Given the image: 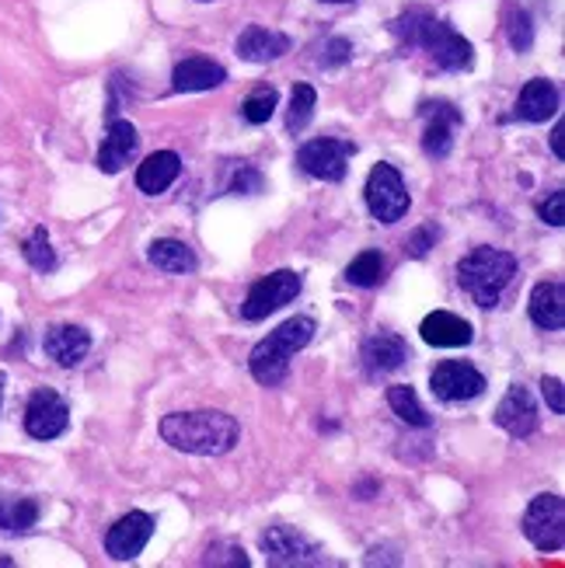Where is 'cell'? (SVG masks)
<instances>
[{
    "label": "cell",
    "mask_w": 565,
    "mask_h": 568,
    "mask_svg": "<svg viewBox=\"0 0 565 568\" xmlns=\"http://www.w3.org/2000/svg\"><path fill=\"white\" fill-rule=\"evenodd\" d=\"M541 394H544V402L552 405L555 415L565 412V394H562V381H558V376H544V381H541Z\"/></svg>",
    "instance_id": "36"
},
{
    "label": "cell",
    "mask_w": 565,
    "mask_h": 568,
    "mask_svg": "<svg viewBox=\"0 0 565 568\" xmlns=\"http://www.w3.org/2000/svg\"><path fill=\"white\" fill-rule=\"evenodd\" d=\"M25 259L35 272H53L56 269V251L50 244V234H46V227H35L29 241H25Z\"/></svg>",
    "instance_id": "30"
},
{
    "label": "cell",
    "mask_w": 565,
    "mask_h": 568,
    "mask_svg": "<svg viewBox=\"0 0 565 568\" xmlns=\"http://www.w3.org/2000/svg\"><path fill=\"white\" fill-rule=\"evenodd\" d=\"M433 244H436V227H419L415 234L409 238V244H405V248H409V255L423 259V255H426V251H430Z\"/></svg>",
    "instance_id": "34"
},
{
    "label": "cell",
    "mask_w": 565,
    "mask_h": 568,
    "mask_svg": "<svg viewBox=\"0 0 565 568\" xmlns=\"http://www.w3.org/2000/svg\"><path fill=\"white\" fill-rule=\"evenodd\" d=\"M346 280L352 286H377L384 280V255L381 251H363V255H356L346 269Z\"/></svg>",
    "instance_id": "27"
},
{
    "label": "cell",
    "mask_w": 565,
    "mask_h": 568,
    "mask_svg": "<svg viewBox=\"0 0 565 568\" xmlns=\"http://www.w3.org/2000/svg\"><path fill=\"white\" fill-rule=\"evenodd\" d=\"M0 402H4V387H0Z\"/></svg>",
    "instance_id": "40"
},
{
    "label": "cell",
    "mask_w": 565,
    "mask_h": 568,
    "mask_svg": "<svg viewBox=\"0 0 565 568\" xmlns=\"http://www.w3.org/2000/svg\"><path fill=\"white\" fill-rule=\"evenodd\" d=\"M154 534V520L133 510V513H126L122 520L112 523V531L105 534V551H109L116 561H133L143 548H146V540H151Z\"/></svg>",
    "instance_id": "12"
},
{
    "label": "cell",
    "mask_w": 565,
    "mask_h": 568,
    "mask_svg": "<svg viewBox=\"0 0 565 568\" xmlns=\"http://www.w3.org/2000/svg\"><path fill=\"white\" fill-rule=\"evenodd\" d=\"M70 423V408L67 402L50 391V387H39L29 397V408H25V433L32 439H56Z\"/></svg>",
    "instance_id": "10"
},
{
    "label": "cell",
    "mask_w": 565,
    "mask_h": 568,
    "mask_svg": "<svg viewBox=\"0 0 565 568\" xmlns=\"http://www.w3.org/2000/svg\"><path fill=\"white\" fill-rule=\"evenodd\" d=\"M301 276L293 269H280V272H269V276H262L256 286L248 290V297L241 304V318L245 321H262L269 318L272 310L286 307L293 297L301 293Z\"/></svg>",
    "instance_id": "6"
},
{
    "label": "cell",
    "mask_w": 565,
    "mask_h": 568,
    "mask_svg": "<svg viewBox=\"0 0 565 568\" xmlns=\"http://www.w3.org/2000/svg\"><path fill=\"white\" fill-rule=\"evenodd\" d=\"M352 154H356V143L352 140L322 136V140H307L301 146V151H297V164H301V172H307L311 178L343 182Z\"/></svg>",
    "instance_id": "8"
},
{
    "label": "cell",
    "mask_w": 565,
    "mask_h": 568,
    "mask_svg": "<svg viewBox=\"0 0 565 568\" xmlns=\"http://www.w3.org/2000/svg\"><path fill=\"white\" fill-rule=\"evenodd\" d=\"M430 387L436 397H444V402H471V397L486 391V376H481L471 363L447 360L433 370Z\"/></svg>",
    "instance_id": "11"
},
{
    "label": "cell",
    "mask_w": 565,
    "mask_h": 568,
    "mask_svg": "<svg viewBox=\"0 0 565 568\" xmlns=\"http://www.w3.org/2000/svg\"><path fill=\"white\" fill-rule=\"evenodd\" d=\"M224 80H227V70L220 67V63L206 59V56H188L175 67L172 88L175 91H214Z\"/></svg>",
    "instance_id": "20"
},
{
    "label": "cell",
    "mask_w": 565,
    "mask_h": 568,
    "mask_svg": "<svg viewBox=\"0 0 565 568\" xmlns=\"http://www.w3.org/2000/svg\"><path fill=\"white\" fill-rule=\"evenodd\" d=\"M537 217L548 227H562L565 223V193H562V188H555V193L537 206Z\"/></svg>",
    "instance_id": "33"
},
{
    "label": "cell",
    "mask_w": 565,
    "mask_h": 568,
    "mask_svg": "<svg viewBox=\"0 0 565 568\" xmlns=\"http://www.w3.org/2000/svg\"><path fill=\"white\" fill-rule=\"evenodd\" d=\"M42 346H46V356L53 363L77 367L91 349V335L84 331L80 325H56V328L46 331V342H42Z\"/></svg>",
    "instance_id": "18"
},
{
    "label": "cell",
    "mask_w": 565,
    "mask_h": 568,
    "mask_svg": "<svg viewBox=\"0 0 565 568\" xmlns=\"http://www.w3.org/2000/svg\"><path fill=\"white\" fill-rule=\"evenodd\" d=\"M161 436L167 447H175L182 454H196V457H217L227 454L238 444L241 426L235 415L227 412H172L161 418Z\"/></svg>",
    "instance_id": "1"
},
{
    "label": "cell",
    "mask_w": 565,
    "mask_h": 568,
    "mask_svg": "<svg viewBox=\"0 0 565 568\" xmlns=\"http://www.w3.org/2000/svg\"><path fill=\"white\" fill-rule=\"evenodd\" d=\"M552 151L558 161L565 157V125L562 122H555V130H552Z\"/></svg>",
    "instance_id": "38"
},
{
    "label": "cell",
    "mask_w": 565,
    "mask_h": 568,
    "mask_svg": "<svg viewBox=\"0 0 565 568\" xmlns=\"http://www.w3.org/2000/svg\"><path fill=\"white\" fill-rule=\"evenodd\" d=\"M314 331H318V325H314L311 318H290L276 331H269V339H262L248 356L251 376L265 387L283 384L286 373H290V360L314 339Z\"/></svg>",
    "instance_id": "3"
},
{
    "label": "cell",
    "mask_w": 565,
    "mask_h": 568,
    "mask_svg": "<svg viewBox=\"0 0 565 568\" xmlns=\"http://www.w3.org/2000/svg\"><path fill=\"white\" fill-rule=\"evenodd\" d=\"M531 321L544 331H558L565 325V286L562 280H548V283H537L531 293Z\"/></svg>",
    "instance_id": "19"
},
{
    "label": "cell",
    "mask_w": 565,
    "mask_h": 568,
    "mask_svg": "<svg viewBox=\"0 0 565 568\" xmlns=\"http://www.w3.org/2000/svg\"><path fill=\"white\" fill-rule=\"evenodd\" d=\"M137 130H133V122H126V119H112L109 122V133H105L101 140V151H98V167L105 175H119L126 164H130V157L137 154Z\"/></svg>",
    "instance_id": "15"
},
{
    "label": "cell",
    "mask_w": 565,
    "mask_h": 568,
    "mask_svg": "<svg viewBox=\"0 0 565 568\" xmlns=\"http://www.w3.org/2000/svg\"><path fill=\"white\" fill-rule=\"evenodd\" d=\"M276 105H280L276 88H269V84H262V88H256V91H251V95L245 98L241 116H245L251 125H262V122L272 119V112H276Z\"/></svg>",
    "instance_id": "29"
},
{
    "label": "cell",
    "mask_w": 565,
    "mask_h": 568,
    "mask_svg": "<svg viewBox=\"0 0 565 568\" xmlns=\"http://www.w3.org/2000/svg\"><path fill=\"white\" fill-rule=\"evenodd\" d=\"M262 551L265 561L276 568H293V565H332L325 551L311 537L297 534L293 527H269L262 534Z\"/></svg>",
    "instance_id": "9"
},
{
    "label": "cell",
    "mask_w": 565,
    "mask_h": 568,
    "mask_svg": "<svg viewBox=\"0 0 565 568\" xmlns=\"http://www.w3.org/2000/svg\"><path fill=\"white\" fill-rule=\"evenodd\" d=\"M349 53H352V46H349L346 39H328L325 53H322V63H325V67H339V63L349 59Z\"/></svg>",
    "instance_id": "35"
},
{
    "label": "cell",
    "mask_w": 565,
    "mask_h": 568,
    "mask_svg": "<svg viewBox=\"0 0 565 568\" xmlns=\"http://www.w3.org/2000/svg\"><path fill=\"white\" fill-rule=\"evenodd\" d=\"M517 276V259L510 251H499V248H475L471 255H465L457 262V283L460 290L478 307H496L502 290H507Z\"/></svg>",
    "instance_id": "4"
},
{
    "label": "cell",
    "mask_w": 565,
    "mask_h": 568,
    "mask_svg": "<svg viewBox=\"0 0 565 568\" xmlns=\"http://www.w3.org/2000/svg\"><path fill=\"white\" fill-rule=\"evenodd\" d=\"M507 35H510V46L517 53H528L534 46V25H531V14L520 11V8H510L507 11Z\"/></svg>",
    "instance_id": "31"
},
{
    "label": "cell",
    "mask_w": 565,
    "mask_h": 568,
    "mask_svg": "<svg viewBox=\"0 0 565 568\" xmlns=\"http://www.w3.org/2000/svg\"><path fill=\"white\" fill-rule=\"evenodd\" d=\"M146 259H151V265H157L161 272H172V276H185V272H196V265H199L196 251L175 238L154 241L151 251H146Z\"/></svg>",
    "instance_id": "24"
},
{
    "label": "cell",
    "mask_w": 565,
    "mask_h": 568,
    "mask_svg": "<svg viewBox=\"0 0 565 568\" xmlns=\"http://www.w3.org/2000/svg\"><path fill=\"white\" fill-rule=\"evenodd\" d=\"M214 561V565H248V555L241 551V548H235V544H224V548H214L209 551V558H206V565Z\"/></svg>",
    "instance_id": "37"
},
{
    "label": "cell",
    "mask_w": 565,
    "mask_h": 568,
    "mask_svg": "<svg viewBox=\"0 0 565 568\" xmlns=\"http://www.w3.org/2000/svg\"><path fill=\"white\" fill-rule=\"evenodd\" d=\"M39 523V502L25 495H0V531L29 534Z\"/></svg>",
    "instance_id": "25"
},
{
    "label": "cell",
    "mask_w": 565,
    "mask_h": 568,
    "mask_svg": "<svg viewBox=\"0 0 565 568\" xmlns=\"http://www.w3.org/2000/svg\"><path fill=\"white\" fill-rule=\"evenodd\" d=\"M523 534L537 551H562L565 544V502L562 495H537L523 513Z\"/></svg>",
    "instance_id": "7"
},
{
    "label": "cell",
    "mask_w": 565,
    "mask_h": 568,
    "mask_svg": "<svg viewBox=\"0 0 565 568\" xmlns=\"http://www.w3.org/2000/svg\"><path fill=\"white\" fill-rule=\"evenodd\" d=\"M262 175H259V167H251V164H241L238 167V175L235 182H230V193H238V196H256L262 193Z\"/></svg>",
    "instance_id": "32"
},
{
    "label": "cell",
    "mask_w": 565,
    "mask_h": 568,
    "mask_svg": "<svg viewBox=\"0 0 565 568\" xmlns=\"http://www.w3.org/2000/svg\"><path fill=\"white\" fill-rule=\"evenodd\" d=\"M363 193H367V209L373 214V220L398 223L409 214V188L402 175H398V167L391 164H373Z\"/></svg>",
    "instance_id": "5"
},
{
    "label": "cell",
    "mask_w": 565,
    "mask_h": 568,
    "mask_svg": "<svg viewBox=\"0 0 565 568\" xmlns=\"http://www.w3.org/2000/svg\"><path fill=\"white\" fill-rule=\"evenodd\" d=\"M492 418H496V426H499L502 433H510V436H517V439L531 436V433L537 429V405H534L531 391L520 387V384H513V387L507 391V397L499 402V408H496Z\"/></svg>",
    "instance_id": "13"
},
{
    "label": "cell",
    "mask_w": 565,
    "mask_h": 568,
    "mask_svg": "<svg viewBox=\"0 0 565 568\" xmlns=\"http://www.w3.org/2000/svg\"><path fill=\"white\" fill-rule=\"evenodd\" d=\"M388 405H391V412H394L398 418H402V423L419 426V429L430 426V415H426L423 405H419V397H415V391H412L409 384H394V387H388Z\"/></svg>",
    "instance_id": "26"
},
{
    "label": "cell",
    "mask_w": 565,
    "mask_h": 568,
    "mask_svg": "<svg viewBox=\"0 0 565 568\" xmlns=\"http://www.w3.org/2000/svg\"><path fill=\"white\" fill-rule=\"evenodd\" d=\"M419 335H423L426 346H436V349H460L468 346L475 339V331L465 318H457V314L450 310H433L426 314L423 328H419Z\"/></svg>",
    "instance_id": "17"
},
{
    "label": "cell",
    "mask_w": 565,
    "mask_h": 568,
    "mask_svg": "<svg viewBox=\"0 0 565 568\" xmlns=\"http://www.w3.org/2000/svg\"><path fill=\"white\" fill-rule=\"evenodd\" d=\"M558 88L548 80V77H534L523 84V91L513 105V116L523 119V122H544L558 112Z\"/></svg>",
    "instance_id": "16"
},
{
    "label": "cell",
    "mask_w": 565,
    "mask_h": 568,
    "mask_svg": "<svg viewBox=\"0 0 565 568\" xmlns=\"http://www.w3.org/2000/svg\"><path fill=\"white\" fill-rule=\"evenodd\" d=\"M328 4H349V0H328Z\"/></svg>",
    "instance_id": "39"
},
{
    "label": "cell",
    "mask_w": 565,
    "mask_h": 568,
    "mask_svg": "<svg viewBox=\"0 0 565 568\" xmlns=\"http://www.w3.org/2000/svg\"><path fill=\"white\" fill-rule=\"evenodd\" d=\"M286 53H290V39L283 32H272L262 25L245 29L238 39V56L248 63H269V59H280Z\"/></svg>",
    "instance_id": "22"
},
{
    "label": "cell",
    "mask_w": 565,
    "mask_h": 568,
    "mask_svg": "<svg viewBox=\"0 0 565 568\" xmlns=\"http://www.w3.org/2000/svg\"><path fill=\"white\" fill-rule=\"evenodd\" d=\"M405 360H409V346L394 331H377L363 346V363L370 373H391L398 367H405Z\"/></svg>",
    "instance_id": "21"
},
{
    "label": "cell",
    "mask_w": 565,
    "mask_h": 568,
    "mask_svg": "<svg viewBox=\"0 0 565 568\" xmlns=\"http://www.w3.org/2000/svg\"><path fill=\"white\" fill-rule=\"evenodd\" d=\"M314 105H318V95H314L311 84H297V88H293V95H290V112H286V130L290 133L304 130V125L311 122Z\"/></svg>",
    "instance_id": "28"
},
{
    "label": "cell",
    "mask_w": 565,
    "mask_h": 568,
    "mask_svg": "<svg viewBox=\"0 0 565 568\" xmlns=\"http://www.w3.org/2000/svg\"><path fill=\"white\" fill-rule=\"evenodd\" d=\"M182 175V161L175 151H157L146 157L140 167H137V188L146 196H157L164 193L167 185H172L175 178Z\"/></svg>",
    "instance_id": "23"
},
{
    "label": "cell",
    "mask_w": 565,
    "mask_h": 568,
    "mask_svg": "<svg viewBox=\"0 0 565 568\" xmlns=\"http://www.w3.org/2000/svg\"><path fill=\"white\" fill-rule=\"evenodd\" d=\"M391 32L398 35V42H405V46L426 50L444 70H468L475 59L471 42L465 35H457L447 21H436L426 11H409L402 18H394Z\"/></svg>",
    "instance_id": "2"
},
{
    "label": "cell",
    "mask_w": 565,
    "mask_h": 568,
    "mask_svg": "<svg viewBox=\"0 0 565 568\" xmlns=\"http://www.w3.org/2000/svg\"><path fill=\"white\" fill-rule=\"evenodd\" d=\"M460 125V112L450 101L426 105V130H423V151L430 157H447L454 146V130Z\"/></svg>",
    "instance_id": "14"
}]
</instances>
